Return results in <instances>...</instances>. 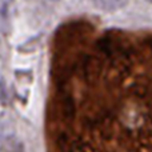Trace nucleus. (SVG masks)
<instances>
[{"label": "nucleus", "instance_id": "obj_1", "mask_svg": "<svg viewBox=\"0 0 152 152\" xmlns=\"http://www.w3.org/2000/svg\"><path fill=\"white\" fill-rule=\"evenodd\" d=\"M95 7L103 12H115L126 5L127 0H92Z\"/></svg>", "mask_w": 152, "mask_h": 152}, {"label": "nucleus", "instance_id": "obj_2", "mask_svg": "<svg viewBox=\"0 0 152 152\" xmlns=\"http://www.w3.org/2000/svg\"><path fill=\"white\" fill-rule=\"evenodd\" d=\"M40 39H42V37H40V36L32 37V39L27 40V42L24 43V44H21L19 50H20L21 52H26V53L32 52V51H35L37 47H39V44H40Z\"/></svg>", "mask_w": 152, "mask_h": 152}, {"label": "nucleus", "instance_id": "obj_3", "mask_svg": "<svg viewBox=\"0 0 152 152\" xmlns=\"http://www.w3.org/2000/svg\"><path fill=\"white\" fill-rule=\"evenodd\" d=\"M47 1H50V3H56V1H59V0H47Z\"/></svg>", "mask_w": 152, "mask_h": 152}, {"label": "nucleus", "instance_id": "obj_4", "mask_svg": "<svg viewBox=\"0 0 152 152\" xmlns=\"http://www.w3.org/2000/svg\"><path fill=\"white\" fill-rule=\"evenodd\" d=\"M145 1H148V3H151V4H152V0H145Z\"/></svg>", "mask_w": 152, "mask_h": 152}]
</instances>
